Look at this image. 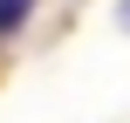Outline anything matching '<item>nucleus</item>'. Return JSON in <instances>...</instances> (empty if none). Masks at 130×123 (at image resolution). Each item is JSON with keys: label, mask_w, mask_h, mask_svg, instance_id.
Wrapping results in <instances>:
<instances>
[{"label": "nucleus", "mask_w": 130, "mask_h": 123, "mask_svg": "<svg viewBox=\"0 0 130 123\" xmlns=\"http://www.w3.org/2000/svg\"><path fill=\"white\" fill-rule=\"evenodd\" d=\"M21 21H27V0H0V34H14Z\"/></svg>", "instance_id": "f257e3e1"}, {"label": "nucleus", "mask_w": 130, "mask_h": 123, "mask_svg": "<svg viewBox=\"0 0 130 123\" xmlns=\"http://www.w3.org/2000/svg\"><path fill=\"white\" fill-rule=\"evenodd\" d=\"M117 14H123V27H130V0H123V7H117Z\"/></svg>", "instance_id": "f03ea898"}]
</instances>
